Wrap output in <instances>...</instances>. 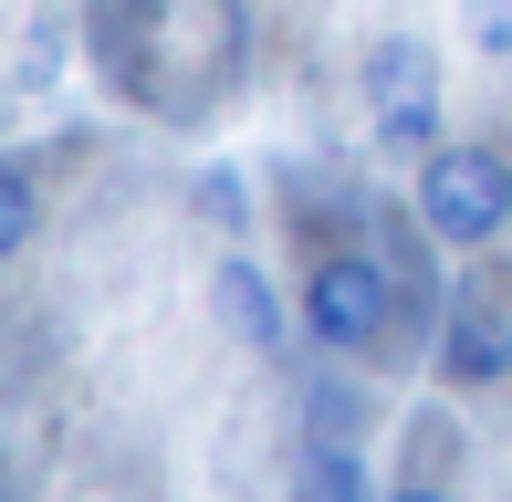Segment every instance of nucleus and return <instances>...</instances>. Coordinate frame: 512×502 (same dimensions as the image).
Listing matches in <instances>:
<instances>
[{"label":"nucleus","instance_id":"3","mask_svg":"<svg viewBox=\"0 0 512 502\" xmlns=\"http://www.w3.org/2000/svg\"><path fill=\"white\" fill-rule=\"evenodd\" d=\"M366 116H377V136H387V147H408V157L439 147V53H429L418 32L366 42Z\"/></svg>","mask_w":512,"mask_h":502},{"label":"nucleus","instance_id":"5","mask_svg":"<svg viewBox=\"0 0 512 502\" xmlns=\"http://www.w3.org/2000/svg\"><path fill=\"white\" fill-rule=\"evenodd\" d=\"M209 304H220V325L241 335V346H283V293H272V272L262 262H241V251H230L220 272H209Z\"/></svg>","mask_w":512,"mask_h":502},{"label":"nucleus","instance_id":"11","mask_svg":"<svg viewBox=\"0 0 512 502\" xmlns=\"http://www.w3.org/2000/svg\"><path fill=\"white\" fill-rule=\"evenodd\" d=\"M136 11H168V0H136Z\"/></svg>","mask_w":512,"mask_h":502},{"label":"nucleus","instance_id":"7","mask_svg":"<svg viewBox=\"0 0 512 502\" xmlns=\"http://www.w3.org/2000/svg\"><path fill=\"white\" fill-rule=\"evenodd\" d=\"M32 231H42V199H32V178H21V168H0V262H11V251L32 241Z\"/></svg>","mask_w":512,"mask_h":502},{"label":"nucleus","instance_id":"4","mask_svg":"<svg viewBox=\"0 0 512 502\" xmlns=\"http://www.w3.org/2000/svg\"><path fill=\"white\" fill-rule=\"evenodd\" d=\"M439 377L450 387H502L512 377V304L492 283L450 293V314H439Z\"/></svg>","mask_w":512,"mask_h":502},{"label":"nucleus","instance_id":"2","mask_svg":"<svg viewBox=\"0 0 512 502\" xmlns=\"http://www.w3.org/2000/svg\"><path fill=\"white\" fill-rule=\"evenodd\" d=\"M387 314H398V283H387L377 251H324L304 272V335L335 356H366L387 335Z\"/></svg>","mask_w":512,"mask_h":502},{"label":"nucleus","instance_id":"6","mask_svg":"<svg viewBox=\"0 0 512 502\" xmlns=\"http://www.w3.org/2000/svg\"><path fill=\"white\" fill-rule=\"evenodd\" d=\"M293 502H366V461L345 440H304V461H293Z\"/></svg>","mask_w":512,"mask_h":502},{"label":"nucleus","instance_id":"8","mask_svg":"<svg viewBox=\"0 0 512 502\" xmlns=\"http://www.w3.org/2000/svg\"><path fill=\"white\" fill-rule=\"evenodd\" d=\"M460 32L471 53H512V0H460Z\"/></svg>","mask_w":512,"mask_h":502},{"label":"nucleus","instance_id":"9","mask_svg":"<svg viewBox=\"0 0 512 502\" xmlns=\"http://www.w3.org/2000/svg\"><path fill=\"white\" fill-rule=\"evenodd\" d=\"M199 199H209V220H241V178H230V168L199 178Z\"/></svg>","mask_w":512,"mask_h":502},{"label":"nucleus","instance_id":"10","mask_svg":"<svg viewBox=\"0 0 512 502\" xmlns=\"http://www.w3.org/2000/svg\"><path fill=\"white\" fill-rule=\"evenodd\" d=\"M387 502H450V492H429V482H408V492H387Z\"/></svg>","mask_w":512,"mask_h":502},{"label":"nucleus","instance_id":"1","mask_svg":"<svg viewBox=\"0 0 512 502\" xmlns=\"http://www.w3.org/2000/svg\"><path fill=\"white\" fill-rule=\"evenodd\" d=\"M502 220H512V168L492 147H429V157H418V231H429V241L481 251Z\"/></svg>","mask_w":512,"mask_h":502}]
</instances>
